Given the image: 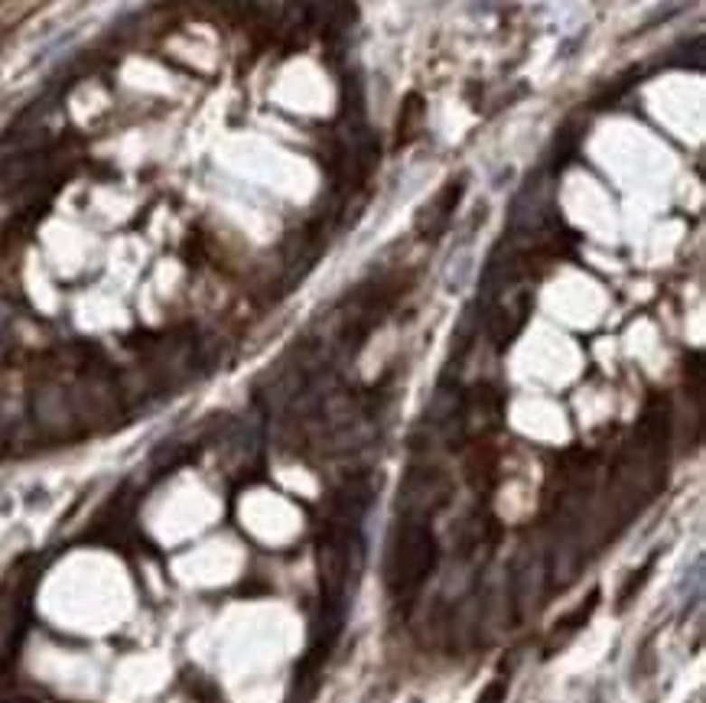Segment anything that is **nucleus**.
Instances as JSON below:
<instances>
[{"mask_svg": "<svg viewBox=\"0 0 706 703\" xmlns=\"http://www.w3.org/2000/svg\"><path fill=\"white\" fill-rule=\"evenodd\" d=\"M439 564V541L430 521H400L388 544L384 583L398 603H410Z\"/></svg>", "mask_w": 706, "mask_h": 703, "instance_id": "1", "label": "nucleus"}, {"mask_svg": "<svg viewBox=\"0 0 706 703\" xmlns=\"http://www.w3.org/2000/svg\"><path fill=\"white\" fill-rule=\"evenodd\" d=\"M453 499V482L437 466H414L400 482V521H433Z\"/></svg>", "mask_w": 706, "mask_h": 703, "instance_id": "2", "label": "nucleus"}, {"mask_svg": "<svg viewBox=\"0 0 706 703\" xmlns=\"http://www.w3.org/2000/svg\"><path fill=\"white\" fill-rule=\"evenodd\" d=\"M459 195H463V183H447V186L439 189L437 199L430 205H423V212L417 215V232L423 238H437L449 228V219H453L456 205H459Z\"/></svg>", "mask_w": 706, "mask_h": 703, "instance_id": "3", "label": "nucleus"}, {"mask_svg": "<svg viewBox=\"0 0 706 703\" xmlns=\"http://www.w3.org/2000/svg\"><path fill=\"white\" fill-rule=\"evenodd\" d=\"M531 316V297L528 293H518L512 303H504L502 309H495V316L488 319V336L498 342V346H508V342L524 329Z\"/></svg>", "mask_w": 706, "mask_h": 703, "instance_id": "4", "label": "nucleus"}, {"mask_svg": "<svg viewBox=\"0 0 706 703\" xmlns=\"http://www.w3.org/2000/svg\"><path fill=\"white\" fill-rule=\"evenodd\" d=\"M596 603H599V590L589 593V596H586L583 603H579V606L567 615V619H560V622L553 625V632H557V635H560V632H563V635H573L577 629H583V625L589 622V615L596 613Z\"/></svg>", "mask_w": 706, "mask_h": 703, "instance_id": "5", "label": "nucleus"}, {"mask_svg": "<svg viewBox=\"0 0 706 703\" xmlns=\"http://www.w3.org/2000/svg\"><path fill=\"white\" fill-rule=\"evenodd\" d=\"M651 566H654V557H651L648 564L642 566V574H632V580H628V586H626V590H622V596H618V606H622V609L628 606V599L635 596V590H642V586H645V576L651 574Z\"/></svg>", "mask_w": 706, "mask_h": 703, "instance_id": "6", "label": "nucleus"}, {"mask_svg": "<svg viewBox=\"0 0 706 703\" xmlns=\"http://www.w3.org/2000/svg\"><path fill=\"white\" fill-rule=\"evenodd\" d=\"M504 697H508V680L504 678H495L492 684H488L485 690H482L479 703H504Z\"/></svg>", "mask_w": 706, "mask_h": 703, "instance_id": "7", "label": "nucleus"}]
</instances>
